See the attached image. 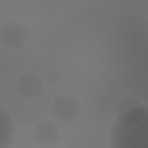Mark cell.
I'll use <instances>...</instances> for the list:
<instances>
[{
    "label": "cell",
    "mask_w": 148,
    "mask_h": 148,
    "mask_svg": "<svg viewBox=\"0 0 148 148\" xmlns=\"http://www.w3.org/2000/svg\"><path fill=\"white\" fill-rule=\"evenodd\" d=\"M60 79H62V74L59 71H55V69L47 71L45 76H43V81H47L48 84H57V83H60Z\"/></svg>",
    "instance_id": "cell-7"
},
{
    "label": "cell",
    "mask_w": 148,
    "mask_h": 148,
    "mask_svg": "<svg viewBox=\"0 0 148 148\" xmlns=\"http://www.w3.org/2000/svg\"><path fill=\"white\" fill-rule=\"evenodd\" d=\"M31 138L40 148H52L60 140V129L52 121H40L31 131Z\"/></svg>",
    "instance_id": "cell-4"
},
{
    "label": "cell",
    "mask_w": 148,
    "mask_h": 148,
    "mask_svg": "<svg viewBox=\"0 0 148 148\" xmlns=\"http://www.w3.org/2000/svg\"><path fill=\"white\" fill-rule=\"evenodd\" d=\"M16 138V124L3 105H0V148H10Z\"/></svg>",
    "instance_id": "cell-6"
},
{
    "label": "cell",
    "mask_w": 148,
    "mask_h": 148,
    "mask_svg": "<svg viewBox=\"0 0 148 148\" xmlns=\"http://www.w3.org/2000/svg\"><path fill=\"white\" fill-rule=\"evenodd\" d=\"M147 33H148V24H147Z\"/></svg>",
    "instance_id": "cell-8"
},
{
    "label": "cell",
    "mask_w": 148,
    "mask_h": 148,
    "mask_svg": "<svg viewBox=\"0 0 148 148\" xmlns=\"http://www.w3.org/2000/svg\"><path fill=\"white\" fill-rule=\"evenodd\" d=\"M29 41V29L21 21H9L0 29V43L7 50H23Z\"/></svg>",
    "instance_id": "cell-2"
},
{
    "label": "cell",
    "mask_w": 148,
    "mask_h": 148,
    "mask_svg": "<svg viewBox=\"0 0 148 148\" xmlns=\"http://www.w3.org/2000/svg\"><path fill=\"white\" fill-rule=\"evenodd\" d=\"M109 143L110 148H148V105L136 103L119 112L112 124Z\"/></svg>",
    "instance_id": "cell-1"
},
{
    "label": "cell",
    "mask_w": 148,
    "mask_h": 148,
    "mask_svg": "<svg viewBox=\"0 0 148 148\" xmlns=\"http://www.w3.org/2000/svg\"><path fill=\"white\" fill-rule=\"evenodd\" d=\"M81 114V102L71 93H60L52 102V115L60 122H73Z\"/></svg>",
    "instance_id": "cell-3"
},
{
    "label": "cell",
    "mask_w": 148,
    "mask_h": 148,
    "mask_svg": "<svg viewBox=\"0 0 148 148\" xmlns=\"http://www.w3.org/2000/svg\"><path fill=\"white\" fill-rule=\"evenodd\" d=\"M16 91L26 100H35L43 93V77L35 73H23L16 79Z\"/></svg>",
    "instance_id": "cell-5"
}]
</instances>
